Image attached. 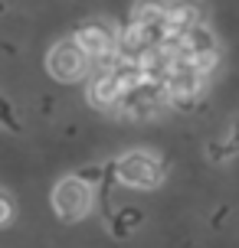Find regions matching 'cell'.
Segmentation results:
<instances>
[{
	"label": "cell",
	"instance_id": "cell-1",
	"mask_svg": "<svg viewBox=\"0 0 239 248\" xmlns=\"http://www.w3.org/2000/svg\"><path fill=\"white\" fill-rule=\"evenodd\" d=\"M46 72L56 82L72 85V82H82L85 75L95 72V59L88 56V49L76 36H69V39H59L50 49V56H46Z\"/></svg>",
	"mask_w": 239,
	"mask_h": 248
},
{
	"label": "cell",
	"instance_id": "cell-2",
	"mask_svg": "<svg viewBox=\"0 0 239 248\" xmlns=\"http://www.w3.org/2000/svg\"><path fill=\"white\" fill-rule=\"evenodd\" d=\"M50 202H52V212H56L63 222H79V219H85L88 212H92L95 193H92V183H88V180L72 173V176H63L59 183L52 186Z\"/></svg>",
	"mask_w": 239,
	"mask_h": 248
},
{
	"label": "cell",
	"instance_id": "cell-3",
	"mask_svg": "<svg viewBox=\"0 0 239 248\" xmlns=\"http://www.w3.org/2000/svg\"><path fill=\"white\" fill-rule=\"evenodd\" d=\"M115 180L135 189H157L164 183V163L148 150H128L115 160Z\"/></svg>",
	"mask_w": 239,
	"mask_h": 248
},
{
	"label": "cell",
	"instance_id": "cell-4",
	"mask_svg": "<svg viewBox=\"0 0 239 248\" xmlns=\"http://www.w3.org/2000/svg\"><path fill=\"white\" fill-rule=\"evenodd\" d=\"M164 105H171L167 85L151 82V78H141L138 85L125 88V95H121V101H118L115 111H121L125 118H135V121H144V118H154Z\"/></svg>",
	"mask_w": 239,
	"mask_h": 248
},
{
	"label": "cell",
	"instance_id": "cell-5",
	"mask_svg": "<svg viewBox=\"0 0 239 248\" xmlns=\"http://www.w3.org/2000/svg\"><path fill=\"white\" fill-rule=\"evenodd\" d=\"M76 39L88 49V56L95 59V69L99 65H108L115 59V52L121 46V36L115 33L112 23H105V20H88L76 30Z\"/></svg>",
	"mask_w": 239,
	"mask_h": 248
},
{
	"label": "cell",
	"instance_id": "cell-6",
	"mask_svg": "<svg viewBox=\"0 0 239 248\" xmlns=\"http://www.w3.org/2000/svg\"><path fill=\"white\" fill-rule=\"evenodd\" d=\"M121 95H125V82H121V75L115 72L112 65H99L95 72L88 75V101L95 108L115 111Z\"/></svg>",
	"mask_w": 239,
	"mask_h": 248
},
{
	"label": "cell",
	"instance_id": "cell-7",
	"mask_svg": "<svg viewBox=\"0 0 239 248\" xmlns=\"http://www.w3.org/2000/svg\"><path fill=\"white\" fill-rule=\"evenodd\" d=\"M213 52H216V36L203 23H197V26H190L187 33H184V46H180L177 56L200 59V56H213Z\"/></svg>",
	"mask_w": 239,
	"mask_h": 248
},
{
	"label": "cell",
	"instance_id": "cell-8",
	"mask_svg": "<svg viewBox=\"0 0 239 248\" xmlns=\"http://www.w3.org/2000/svg\"><path fill=\"white\" fill-rule=\"evenodd\" d=\"M167 23L174 26V30H184V33H187L190 26L203 23V3L200 0H171Z\"/></svg>",
	"mask_w": 239,
	"mask_h": 248
},
{
	"label": "cell",
	"instance_id": "cell-9",
	"mask_svg": "<svg viewBox=\"0 0 239 248\" xmlns=\"http://www.w3.org/2000/svg\"><path fill=\"white\" fill-rule=\"evenodd\" d=\"M167 10H171V3H164V0H138L131 10V23H167Z\"/></svg>",
	"mask_w": 239,
	"mask_h": 248
},
{
	"label": "cell",
	"instance_id": "cell-10",
	"mask_svg": "<svg viewBox=\"0 0 239 248\" xmlns=\"http://www.w3.org/2000/svg\"><path fill=\"white\" fill-rule=\"evenodd\" d=\"M141 219H144V216H141V209H118V212L112 216V232H115L118 238H125L128 232H131V229L141 222Z\"/></svg>",
	"mask_w": 239,
	"mask_h": 248
},
{
	"label": "cell",
	"instance_id": "cell-11",
	"mask_svg": "<svg viewBox=\"0 0 239 248\" xmlns=\"http://www.w3.org/2000/svg\"><path fill=\"white\" fill-rule=\"evenodd\" d=\"M233 154H239V121H236V127H233V134H229L226 144L210 147V157H213V160H226V157H233Z\"/></svg>",
	"mask_w": 239,
	"mask_h": 248
},
{
	"label": "cell",
	"instance_id": "cell-12",
	"mask_svg": "<svg viewBox=\"0 0 239 248\" xmlns=\"http://www.w3.org/2000/svg\"><path fill=\"white\" fill-rule=\"evenodd\" d=\"M0 209H3V219H0V225H3V229H10V225H13V196L7 193V189L0 193Z\"/></svg>",
	"mask_w": 239,
	"mask_h": 248
},
{
	"label": "cell",
	"instance_id": "cell-13",
	"mask_svg": "<svg viewBox=\"0 0 239 248\" xmlns=\"http://www.w3.org/2000/svg\"><path fill=\"white\" fill-rule=\"evenodd\" d=\"M108 170H112V167H108ZM108 170H105V167H85V170H79V176H82V180H88V183H99Z\"/></svg>",
	"mask_w": 239,
	"mask_h": 248
},
{
	"label": "cell",
	"instance_id": "cell-14",
	"mask_svg": "<svg viewBox=\"0 0 239 248\" xmlns=\"http://www.w3.org/2000/svg\"><path fill=\"white\" fill-rule=\"evenodd\" d=\"M3 118H7V131H17V121H13V111H10V101H3Z\"/></svg>",
	"mask_w": 239,
	"mask_h": 248
}]
</instances>
